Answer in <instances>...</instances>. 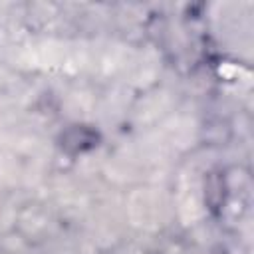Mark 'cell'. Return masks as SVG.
Wrapping results in <instances>:
<instances>
[{
	"label": "cell",
	"mask_w": 254,
	"mask_h": 254,
	"mask_svg": "<svg viewBox=\"0 0 254 254\" xmlns=\"http://www.w3.org/2000/svg\"><path fill=\"white\" fill-rule=\"evenodd\" d=\"M97 145V133L85 125H71L60 137V147L71 155L89 151Z\"/></svg>",
	"instance_id": "cell-1"
}]
</instances>
